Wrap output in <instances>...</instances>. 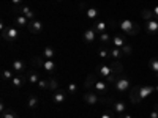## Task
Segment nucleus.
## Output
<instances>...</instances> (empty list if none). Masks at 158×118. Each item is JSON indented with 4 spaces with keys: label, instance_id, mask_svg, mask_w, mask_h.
I'll list each match as a JSON object with an SVG mask.
<instances>
[{
    "label": "nucleus",
    "instance_id": "1",
    "mask_svg": "<svg viewBox=\"0 0 158 118\" xmlns=\"http://www.w3.org/2000/svg\"><path fill=\"white\" fill-rule=\"evenodd\" d=\"M85 90H94L95 93H98L100 96L106 98L109 96V85L106 84V81H100L98 76L95 73H90L85 77V82H84Z\"/></svg>",
    "mask_w": 158,
    "mask_h": 118
},
{
    "label": "nucleus",
    "instance_id": "2",
    "mask_svg": "<svg viewBox=\"0 0 158 118\" xmlns=\"http://www.w3.org/2000/svg\"><path fill=\"white\" fill-rule=\"evenodd\" d=\"M115 71H123V66L120 65V61H118V60H114L109 65H98V66L95 68V74L98 77H103V79L109 77Z\"/></svg>",
    "mask_w": 158,
    "mask_h": 118
},
{
    "label": "nucleus",
    "instance_id": "3",
    "mask_svg": "<svg viewBox=\"0 0 158 118\" xmlns=\"http://www.w3.org/2000/svg\"><path fill=\"white\" fill-rule=\"evenodd\" d=\"M0 27H2V39H3V41H6V43H16L19 39L21 33H19L16 25H5V24H2Z\"/></svg>",
    "mask_w": 158,
    "mask_h": 118
},
{
    "label": "nucleus",
    "instance_id": "4",
    "mask_svg": "<svg viewBox=\"0 0 158 118\" xmlns=\"http://www.w3.org/2000/svg\"><path fill=\"white\" fill-rule=\"evenodd\" d=\"M118 27H120V30L125 35H130V36H136L141 32V25L138 22H135V21H130V19L120 21V22H118Z\"/></svg>",
    "mask_w": 158,
    "mask_h": 118
},
{
    "label": "nucleus",
    "instance_id": "5",
    "mask_svg": "<svg viewBox=\"0 0 158 118\" xmlns=\"http://www.w3.org/2000/svg\"><path fill=\"white\" fill-rule=\"evenodd\" d=\"M108 98V96H106ZM106 98L100 96L98 93H95L94 90H85L82 95V101L89 106H97V104H106Z\"/></svg>",
    "mask_w": 158,
    "mask_h": 118
},
{
    "label": "nucleus",
    "instance_id": "6",
    "mask_svg": "<svg viewBox=\"0 0 158 118\" xmlns=\"http://www.w3.org/2000/svg\"><path fill=\"white\" fill-rule=\"evenodd\" d=\"M130 88H131V81H130V77H128L125 73H122L120 77L117 79V82L114 84V90L117 91V93H123V91H128Z\"/></svg>",
    "mask_w": 158,
    "mask_h": 118
},
{
    "label": "nucleus",
    "instance_id": "7",
    "mask_svg": "<svg viewBox=\"0 0 158 118\" xmlns=\"http://www.w3.org/2000/svg\"><path fill=\"white\" fill-rule=\"evenodd\" d=\"M68 98V93H67V90H63V88H59L57 91H54L51 96V101L56 104V106H60V104H63L65 101H67Z\"/></svg>",
    "mask_w": 158,
    "mask_h": 118
},
{
    "label": "nucleus",
    "instance_id": "8",
    "mask_svg": "<svg viewBox=\"0 0 158 118\" xmlns=\"http://www.w3.org/2000/svg\"><path fill=\"white\" fill-rule=\"evenodd\" d=\"M43 22L40 21V19H33V21H30L29 22V27H27V30L32 33V35H40L43 32Z\"/></svg>",
    "mask_w": 158,
    "mask_h": 118
},
{
    "label": "nucleus",
    "instance_id": "9",
    "mask_svg": "<svg viewBox=\"0 0 158 118\" xmlns=\"http://www.w3.org/2000/svg\"><path fill=\"white\" fill-rule=\"evenodd\" d=\"M130 102L136 106V104L141 102V98H139V85H131L130 88Z\"/></svg>",
    "mask_w": 158,
    "mask_h": 118
},
{
    "label": "nucleus",
    "instance_id": "10",
    "mask_svg": "<svg viewBox=\"0 0 158 118\" xmlns=\"http://www.w3.org/2000/svg\"><path fill=\"white\" fill-rule=\"evenodd\" d=\"M98 41L103 47H112V36L109 32H104L98 35Z\"/></svg>",
    "mask_w": 158,
    "mask_h": 118
},
{
    "label": "nucleus",
    "instance_id": "11",
    "mask_svg": "<svg viewBox=\"0 0 158 118\" xmlns=\"http://www.w3.org/2000/svg\"><path fill=\"white\" fill-rule=\"evenodd\" d=\"M25 77H27V82L30 85H36L40 82V73L36 69H29V71H25Z\"/></svg>",
    "mask_w": 158,
    "mask_h": 118
},
{
    "label": "nucleus",
    "instance_id": "12",
    "mask_svg": "<svg viewBox=\"0 0 158 118\" xmlns=\"http://www.w3.org/2000/svg\"><path fill=\"white\" fill-rule=\"evenodd\" d=\"M92 29L95 30V33L97 35H100V33H104V32H108V22H104V21H94L92 22Z\"/></svg>",
    "mask_w": 158,
    "mask_h": 118
},
{
    "label": "nucleus",
    "instance_id": "13",
    "mask_svg": "<svg viewBox=\"0 0 158 118\" xmlns=\"http://www.w3.org/2000/svg\"><path fill=\"white\" fill-rule=\"evenodd\" d=\"M25 82H27V77H25V73H24V74H16L15 77L11 79L10 84H11L13 88H21Z\"/></svg>",
    "mask_w": 158,
    "mask_h": 118
},
{
    "label": "nucleus",
    "instance_id": "14",
    "mask_svg": "<svg viewBox=\"0 0 158 118\" xmlns=\"http://www.w3.org/2000/svg\"><path fill=\"white\" fill-rule=\"evenodd\" d=\"M125 44H127V39H125V35L123 33H115L112 36V47L122 49Z\"/></svg>",
    "mask_w": 158,
    "mask_h": 118
},
{
    "label": "nucleus",
    "instance_id": "15",
    "mask_svg": "<svg viewBox=\"0 0 158 118\" xmlns=\"http://www.w3.org/2000/svg\"><path fill=\"white\" fill-rule=\"evenodd\" d=\"M82 39H84V43H87V44H94L95 43V39H97V33H95V30L94 29H87V30H84V33H82Z\"/></svg>",
    "mask_w": 158,
    "mask_h": 118
},
{
    "label": "nucleus",
    "instance_id": "16",
    "mask_svg": "<svg viewBox=\"0 0 158 118\" xmlns=\"http://www.w3.org/2000/svg\"><path fill=\"white\" fill-rule=\"evenodd\" d=\"M153 91H155L153 85H139V98H141V101L146 99L147 96H150Z\"/></svg>",
    "mask_w": 158,
    "mask_h": 118
},
{
    "label": "nucleus",
    "instance_id": "17",
    "mask_svg": "<svg viewBox=\"0 0 158 118\" xmlns=\"http://www.w3.org/2000/svg\"><path fill=\"white\" fill-rule=\"evenodd\" d=\"M43 69H44L48 74H54V73L59 69V65H57L54 60H44V63H43Z\"/></svg>",
    "mask_w": 158,
    "mask_h": 118
},
{
    "label": "nucleus",
    "instance_id": "18",
    "mask_svg": "<svg viewBox=\"0 0 158 118\" xmlns=\"http://www.w3.org/2000/svg\"><path fill=\"white\" fill-rule=\"evenodd\" d=\"M111 109H112L117 115H120V113H125V110H127V104H125L123 101L115 99V101L111 104Z\"/></svg>",
    "mask_w": 158,
    "mask_h": 118
},
{
    "label": "nucleus",
    "instance_id": "19",
    "mask_svg": "<svg viewBox=\"0 0 158 118\" xmlns=\"http://www.w3.org/2000/svg\"><path fill=\"white\" fill-rule=\"evenodd\" d=\"M146 32L149 33V35H155V33H158V21L156 19H152V21H146Z\"/></svg>",
    "mask_w": 158,
    "mask_h": 118
},
{
    "label": "nucleus",
    "instance_id": "20",
    "mask_svg": "<svg viewBox=\"0 0 158 118\" xmlns=\"http://www.w3.org/2000/svg\"><path fill=\"white\" fill-rule=\"evenodd\" d=\"M98 16H100V10L98 8H95V6H89L87 10H85V18L89 19V21H97L98 19Z\"/></svg>",
    "mask_w": 158,
    "mask_h": 118
},
{
    "label": "nucleus",
    "instance_id": "21",
    "mask_svg": "<svg viewBox=\"0 0 158 118\" xmlns=\"http://www.w3.org/2000/svg\"><path fill=\"white\" fill-rule=\"evenodd\" d=\"M11 69L15 71L16 74H24L25 73V63L22 60H15L11 65Z\"/></svg>",
    "mask_w": 158,
    "mask_h": 118
},
{
    "label": "nucleus",
    "instance_id": "22",
    "mask_svg": "<svg viewBox=\"0 0 158 118\" xmlns=\"http://www.w3.org/2000/svg\"><path fill=\"white\" fill-rule=\"evenodd\" d=\"M19 10H21V14H24V16L27 18L29 21H33V19H36V18H35V11H33V10L29 6V5H22Z\"/></svg>",
    "mask_w": 158,
    "mask_h": 118
},
{
    "label": "nucleus",
    "instance_id": "23",
    "mask_svg": "<svg viewBox=\"0 0 158 118\" xmlns=\"http://www.w3.org/2000/svg\"><path fill=\"white\" fill-rule=\"evenodd\" d=\"M41 57H44L46 60H54V57H56V49L52 47V46H46L44 49H43V55Z\"/></svg>",
    "mask_w": 158,
    "mask_h": 118
},
{
    "label": "nucleus",
    "instance_id": "24",
    "mask_svg": "<svg viewBox=\"0 0 158 118\" xmlns=\"http://www.w3.org/2000/svg\"><path fill=\"white\" fill-rule=\"evenodd\" d=\"M29 22H30V21L25 18L24 14H18V16L15 18V24L18 25V27H22V29H24V27H29Z\"/></svg>",
    "mask_w": 158,
    "mask_h": 118
},
{
    "label": "nucleus",
    "instance_id": "25",
    "mask_svg": "<svg viewBox=\"0 0 158 118\" xmlns=\"http://www.w3.org/2000/svg\"><path fill=\"white\" fill-rule=\"evenodd\" d=\"M123 57V52L122 49H117V47H109V58L112 60H120Z\"/></svg>",
    "mask_w": 158,
    "mask_h": 118
},
{
    "label": "nucleus",
    "instance_id": "26",
    "mask_svg": "<svg viewBox=\"0 0 158 118\" xmlns=\"http://www.w3.org/2000/svg\"><path fill=\"white\" fill-rule=\"evenodd\" d=\"M16 76V73L13 71V69H3L2 71V81L5 82V84H10L11 82V79Z\"/></svg>",
    "mask_w": 158,
    "mask_h": 118
},
{
    "label": "nucleus",
    "instance_id": "27",
    "mask_svg": "<svg viewBox=\"0 0 158 118\" xmlns=\"http://www.w3.org/2000/svg\"><path fill=\"white\" fill-rule=\"evenodd\" d=\"M97 54H98V57L101 60H109V47H103V46L98 47Z\"/></svg>",
    "mask_w": 158,
    "mask_h": 118
},
{
    "label": "nucleus",
    "instance_id": "28",
    "mask_svg": "<svg viewBox=\"0 0 158 118\" xmlns=\"http://www.w3.org/2000/svg\"><path fill=\"white\" fill-rule=\"evenodd\" d=\"M38 104H40L38 96H36V95H30L29 99H27V106H29V109H35V107H38Z\"/></svg>",
    "mask_w": 158,
    "mask_h": 118
},
{
    "label": "nucleus",
    "instance_id": "29",
    "mask_svg": "<svg viewBox=\"0 0 158 118\" xmlns=\"http://www.w3.org/2000/svg\"><path fill=\"white\" fill-rule=\"evenodd\" d=\"M141 16H142V19H146V21H152V19H155L153 10H149V8H144V10L141 11Z\"/></svg>",
    "mask_w": 158,
    "mask_h": 118
},
{
    "label": "nucleus",
    "instance_id": "30",
    "mask_svg": "<svg viewBox=\"0 0 158 118\" xmlns=\"http://www.w3.org/2000/svg\"><path fill=\"white\" fill-rule=\"evenodd\" d=\"M2 118H21V116L15 109H6L5 112H2Z\"/></svg>",
    "mask_w": 158,
    "mask_h": 118
},
{
    "label": "nucleus",
    "instance_id": "31",
    "mask_svg": "<svg viewBox=\"0 0 158 118\" xmlns=\"http://www.w3.org/2000/svg\"><path fill=\"white\" fill-rule=\"evenodd\" d=\"M44 57H40V55H36V57H32V60H30V63L33 65V66H36V68H43V63H44Z\"/></svg>",
    "mask_w": 158,
    "mask_h": 118
},
{
    "label": "nucleus",
    "instance_id": "32",
    "mask_svg": "<svg viewBox=\"0 0 158 118\" xmlns=\"http://www.w3.org/2000/svg\"><path fill=\"white\" fill-rule=\"evenodd\" d=\"M149 68H150V71H152L153 74H158V57L150 58V61H149Z\"/></svg>",
    "mask_w": 158,
    "mask_h": 118
},
{
    "label": "nucleus",
    "instance_id": "33",
    "mask_svg": "<svg viewBox=\"0 0 158 118\" xmlns=\"http://www.w3.org/2000/svg\"><path fill=\"white\" fill-rule=\"evenodd\" d=\"M60 88V85H59V82L56 81V79H49V91H52V93H54V91H57Z\"/></svg>",
    "mask_w": 158,
    "mask_h": 118
},
{
    "label": "nucleus",
    "instance_id": "34",
    "mask_svg": "<svg viewBox=\"0 0 158 118\" xmlns=\"http://www.w3.org/2000/svg\"><path fill=\"white\" fill-rule=\"evenodd\" d=\"M40 90H48L49 88V79H40V82L36 84Z\"/></svg>",
    "mask_w": 158,
    "mask_h": 118
},
{
    "label": "nucleus",
    "instance_id": "35",
    "mask_svg": "<svg viewBox=\"0 0 158 118\" xmlns=\"http://www.w3.org/2000/svg\"><path fill=\"white\" fill-rule=\"evenodd\" d=\"M67 93H68V95H73V96L77 93V85H76L74 82H71V84L67 85Z\"/></svg>",
    "mask_w": 158,
    "mask_h": 118
},
{
    "label": "nucleus",
    "instance_id": "36",
    "mask_svg": "<svg viewBox=\"0 0 158 118\" xmlns=\"http://www.w3.org/2000/svg\"><path fill=\"white\" fill-rule=\"evenodd\" d=\"M122 52H123V55H131V52H133V46H131L130 43H127L122 47Z\"/></svg>",
    "mask_w": 158,
    "mask_h": 118
},
{
    "label": "nucleus",
    "instance_id": "37",
    "mask_svg": "<svg viewBox=\"0 0 158 118\" xmlns=\"http://www.w3.org/2000/svg\"><path fill=\"white\" fill-rule=\"evenodd\" d=\"M10 2H11V5L15 6L16 10H19V8L24 5V0H10Z\"/></svg>",
    "mask_w": 158,
    "mask_h": 118
},
{
    "label": "nucleus",
    "instance_id": "38",
    "mask_svg": "<svg viewBox=\"0 0 158 118\" xmlns=\"http://www.w3.org/2000/svg\"><path fill=\"white\" fill-rule=\"evenodd\" d=\"M149 118H158V104H155V106H153V110L150 112Z\"/></svg>",
    "mask_w": 158,
    "mask_h": 118
},
{
    "label": "nucleus",
    "instance_id": "39",
    "mask_svg": "<svg viewBox=\"0 0 158 118\" xmlns=\"http://www.w3.org/2000/svg\"><path fill=\"white\" fill-rule=\"evenodd\" d=\"M114 113H115V112H114V110L111 109L109 112H104V113H103V115H101L100 118H114Z\"/></svg>",
    "mask_w": 158,
    "mask_h": 118
},
{
    "label": "nucleus",
    "instance_id": "40",
    "mask_svg": "<svg viewBox=\"0 0 158 118\" xmlns=\"http://www.w3.org/2000/svg\"><path fill=\"white\" fill-rule=\"evenodd\" d=\"M118 118H133V116H131L130 113H120V115H118Z\"/></svg>",
    "mask_w": 158,
    "mask_h": 118
},
{
    "label": "nucleus",
    "instance_id": "41",
    "mask_svg": "<svg viewBox=\"0 0 158 118\" xmlns=\"http://www.w3.org/2000/svg\"><path fill=\"white\" fill-rule=\"evenodd\" d=\"M153 14H155V19L158 21V6H155V8H153Z\"/></svg>",
    "mask_w": 158,
    "mask_h": 118
},
{
    "label": "nucleus",
    "instance_id": "42",
    "mask_svg": "<svg viewBox=\"0 0 158 118\" xmlns=\"http://www.w3.org/2000/svg\"><path fill=\"white\" fill-rule=\"evenodd\" d=\"M155 91H156V93H158V85H155Z\"/></svg>",
    "mask_w": 158,
    "mask_h": 118
},
{
    "label": "nucleus",
    "instance_id": "43",
    "mask_svg": "<svg viewBox=\"0 0 158 118\" xmlns=\"http://www.w3.org/2000/svg\"><path fill=\"white\" fill-rule=\"evenodd\" d=\"M56 2H62V0H56Z\"/></svg>",
    "mask_w": 158,
    "mask_h": 118
}]
</instances>
